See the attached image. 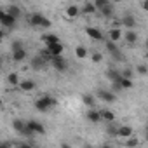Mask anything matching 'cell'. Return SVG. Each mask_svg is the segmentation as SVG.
<instances>
[{
	"instance_id": "6da1fadb",
	"label": "cell",
	"mask_w": 148,
	"mask_h": 148,
	"mask_svg": "<svg viewBox=\"0 0 148 148\" xmlns=\"http://www.w3.org/2000/svg\"><path fill=\"white\" fill-rule=\"evenodd\" d=\"M56 105H58V99L52 98V96H49V94H44V96H40V98L35 99V108H37L38 112H42V113L49 112V110H51L52 106H56Z\"/></svg>"
},
{
	"instance_id": "7a4b0ae2",
	"label": "cell",
	"mask_w": 148,
	"mask_h": 148,
	"mask_svg": "<svg viewBox=\"0 0 148 148\" xmlns=\"http://www.w3.org/2000/svg\"><path fill=\"white\" fill-rule=\"evenodd\" d=\"M28 23L32 26H38V28H51V21L40 12H33L30 16V19H28Z\"/></svg>"
},
{
	"instance_id": "3957f363",
	"label": "cell",
	"mask_w": 148,
	"mask_h": 148,
	"mask_svg": "<svg viewBox=\"0 0 148 148\" xmlns=\"http://www.w3.org/2000/svg\"><path fill=\"white\" fill-rule=\"evenodd\" d=\"M0 23H2L4 28H14L16 26V18L7 14L5 11H0Z\"/></svg>"
},
{
	"instance_id": "277c9868",
	"label": "cell",
	"mask_w": 148,
	"mask_h": 148,
	"mask_svg": "<svg viewBox=\"0 0 148 148\" xmlns=\"http://www.w3.org/2000/svg\"><path fill=\"white\" fill-rule=\"evenodd\" d=\"M51 63H52L54 70H56V71H59V73H63V71H66V70H68V61H66L63 56H59V58H54Z\"/></svg>"
},
{
	"instance_id": "5b68a950",
	"label": "cell",
	"mask_w": 148,
	"mask_h": 148,
	"mask_svg": "<svg viewBox=\"0 0 148 148\" xmlns=\"http://www.w3.org/2000/svg\"><path fill=\"white\" fill-rule=\"evenodd\" d=\"M86 33H87L89 38H92V40H96V42H103V40H105V37H103V33H101L99 28L87 26V28H86Z\"/></svg>"
},
{
	"instance_id": "8992f818",
	"label": "cell",
	"mask_w": 148,
	"mask_h": 148,
	"mask_svg": "<svg viewBox=\"0 0 148 148\" xmlns=\"http://www.w3.org/2000/svg\"><path fill=\"white\" fill-rule=\"evenodd\" d=\"M106 79L112 82V84H120L122 82V71H119V70H113V68H110L108 71H106Z\"/></svg>"
},
{
	"instance_id": "52a82bcc",
	"label": "cell",
	"mask_w": 148,
	"mask_h": 148,
	"mask_svg": "<svg viewBox=\"0 0 148 148\" xmlns=\"http://www.w3.org/2000/svg\"><path fill=\"white\" fill-rule=\"evenodd\" d=\"M98 98L103 99L105 103H113V101L117 99L115 94H113L112 91H108V89H99V91H98Z\"/></svg>"
},
{
	"instance_id": "ba28073f",
	"label": "cell",
	"mask_w": 148,
	"mask_h": 148,
	"mask_svg": "<svg viewBox=\"0 0 148 148\" xmlns=\"http://www.w3.org/2000/svg\"><path fill=\"white\" fill-rule=\"evenodd\" d=\"M105 45H106V51H108V52H110V54H112V56H113L117 61H120V59H122V54H120V51L117 49V44H115V42L108 40Z\"/></svg>"
},
{
	"instance_id": "9c48e42d",
	"label": "cell",
	"mask_w": 148,
	"mask_h": 148,
	"mask_svg": "<svg viewBox=\"0 0 148 148\" xmlns=\"http://www.w3.org/2000/svg\"><path fill=\"white\" fill-rule=\"evenodd\" d=\"M117 138H122V139H129V138H132V127H131V125H119Z\"/></svg>"
},
{
	"instance_id": "30bf717a",
	"label": "cell",
	"mask_w": 148,
	"mask_h": 148,
	"mask_svg": "<svg viewBox=\"0 0 148 148\" xmlns=\"http://www.w3.org/2000/svg\"><path fill=\"white\" fill-rule=\"evenodd\" d=\"M86 117H87V120H89V122H92V124H99V122L103 120L101 112H99V110H94V108H92V110H89Z\"/></svg>"
},
{
	"instance_id": "8fae6325",
	"label": "cell",
	"mask_w": 148,
	"mask_h": 148,
	"mask_svg": "<svg viewBox=\"0 0 148 148\" xmlns=\"http://www.w3.org/2000/svg\"><path fill=\"white\" fill-rule=\"evenodd\" d=\"M42 42L45 44V47H49L52 44H59V37L54 35V33H44L42 35Z\"/></svg>"
},
{
	"instance_id": "7c38bea8",
	"label": "cell",
	"mask_w": 148,
	"mask_h": 148,
	"mask_svg": "<svg viewBox=\"0 0 148 148\" xmlns=\"http://www.w3.org/2000/svg\"><path fill=\"white\" fill-rule=\"evenodd\" d=\"M26 125L35 132V134H45V129H44V125L40 124V122H37V120H28L26 122Z\"/></svg>"
},
{
	"instance_id": "4fadbf2b",
	"label": "cell",
	"mask_w": 148,
	"mask_h": 148,
	"mask_svg": "<svg viewBox=\"0 0 148 148\" xmlns=\"http://www.w3.org/2000/svg\"><path fill=\"white\" fill-rule=\"evenodd\" d=\"M122 25H124L125 28H134V26H136V18H134L131 12H125L124 18H122Z\"/></svg>"
},
{
	"instance_id": "5bb4252c",
	"label": "cell",
	"mask_w": 148,
	"mask_h": 148,
	"mask_svg": "<svg viewBox=\"0 0 148 148\" xmlns=\"http://www.w3.org/2000/svg\"><path fill=\"white\" fill-rule=\"evenodd\" d=\"M124 40H125L129 45H134V44L138 42V33H136L134 30H127V32L124 33Z\"/></svg>"
},
{
	"instance_id": "9a60e30c",
	"label": "cell",
	"mask_w": 148,
	"mask_h": 148,
	"mask_svg": "<svg viewBox=\"0 0 148 148\" xmlns=\"http://www.w3.org/2000/svg\"><path fill=\"white\" fill-rule=\"evenodd\" d=\"M47 49L51 51L52 58H59V56L63 54V51H64V47H63V44H61V42H59V44H52V45H49Z\"/></svg>"
},
{
	"instance_id": "2e32d148",
	"label": "cell",
	"mask_w": 148,
	"mask_h": 148,
	"mask_svg": "<svg viewBox=\"0 0 148 148\" xmlns=\"http://www.w3.org/2000/svg\"><path fill=\"white\" fill-rule=\"evenodd\" d=\"M19 89H21L23 92H30V91H33V89H35V82H33L32 79H25V80H21Z\"/></svg>"
},
{
	"instance_id": "e0dca14e",
	"label": "cell",
	"mask_w": 148,
	"mask_h": 148,
	"mask_svg": "<svg viewBox=\"0 0 148 148\" xmlns=\"http://www.w3.org/2000/svg\"><path fill=\"white\" fill-rule=\"evenodd\" d=\"M45 66V59L42 56H33L32 58V68L33 70H42Z\"/></svg>"
},
{
	"instance_id": "ac0fdd59",
	"label": "cell",
	"mask_w": 148,
	"mask_h": 148,
	"mask_svg": "<svg viewBox=\"0 0 148 148\" xmlns=\"http://www.w3.org/2000/svg\"><path fill=\"white\" fill-rule=\"evenodd\" d=\"M64 12H66V16H68V18H71V19H73V18H77V16L82 12V9H80L79 5H68Z\"/></svg>"
},
{
	"instance_id": "d6986e66",
	"label": "cell",
	"mask_w": 148,
	"mask_h": 148,
	"mask_svg": "<svg viewBox=\"0 0 148 148\" xmlns=\"http://www.w3.org/2000/svg\"><path fill=\"white\" fill-rule=\"evenodd\" d=\"M12 127H14L16 132L25 134V131H26V122H23L21 119H16V120H12Z\"/></svg>"
},
{
	"instance_id": "ffe728a7",
	"label": "cell",
	"mask_w": 148,
	"mask_h": 148,
	"mask_svg": "<svg viewBox=\"0 0 148 148\" xmlns=\"http://www.w3.org/2000/svg\"><path fill=\"white\" fill-rule=\"evenodd\" d=\"M96 12H98V9H96L94 2H86L82 5V14H96Z\"/></svg>"
},
{
	"instance_id": "44dd1931",
	"label": "cell",
	"mask_w": 148,
	"mask_h": 148,
	"mask_svg": "<svg viewBox=\"0 0 148 148\" xmlns=\"http://www.w3.org/2000/svg\"><path fill=\"white\" fill-rule=\"evenodd\" d=\"M108 35H110V40H112V42H119V40L124 37L122 32H120V28H110Z\"/></svg>"
},
{
	"instance_id": "7402d4cb",
	"label": "cell",
	"mask_w": 148,
	"mask_h": 148,
	"mask_svg": "<svg viewBox=\"0 0 148 148\" xmlns=\"http://www.w3.org/2000/svg\"><path fill=\"white\" fill-rule=\"evenodd\" d=\"M101 112V117H103V120H106L108 124H113V120H115V113L112 112V110H99Z\"/></svg>"
},
{
	"instance_id": "603a6c76",
	"label": "cell",
	"mask_w": 148,
	"mask_h": 148,
	"mask_svg": "<svg viewBox=\"0 0 148 148\" xmlns=\"http://www.w3.org/2000/svg\"><path fill=\"white\" fill-rule=\"evenodd\" d=\"M82 101H84L86 106H89V110H92L94 105H96V99H94L92 94H84V96H82Z\"/></svg>"
},
{
	"instance_id": "cb8c5ba5",
	"label": "cell",
	"mask_w": 148,
	"mask_h": 148,
	"mask_svg": "<svg viewBox=\"0 0 148 148\" xmlns=\"http://www.w3.org/2000/svg\"><path fill=\"white\" fill-rule=\"evenodd\" d=\"M7 14H11V16H14L16 19H18V16H21V9L18 7V5H14V4H11L9 7H7V11H5Z\"/></svg>"
},
{
	"instance_id": "d4e9b609",
	"label": "cell",
	"mask_w": 148,
	"mask_h": 148,
	"mask_svg": "<svg viewBox=\"0 0 148 148\" xmlns=\"http://www.w3.org/2000/svg\"><path fill=\"white\" fill-rule=\"evenodd\" d=\"M75 56H77L79 59L87 58V49H86L84 45H77V47H75Z\"/></svg>"
},
{
	"instance_id": "484cf974",
	"label": "cell",
	"mask_w": 148,
	"mask_h": 148,
	"mask_svg": "<svg viewBox=\"0 0 148 148\" xmlns=\"http://www.w3.org/2000/svg\"><path fill=\"white\" fill-rule=\"evenodd\" d=\"M7 82L11 84V86H18L19 87V84H21V80H19V77H18V73H9V77H7Z\"/></svg>"
},
{
	"instance_id": "4316f807",
	"label": "cell",
	"mask_w": 148,
	"mask_h": 148,
	"mask_svg": "<svg viewBox=\"0 0 148 148\" xmlns=\"http://www.w3.org/2000/svg\"><path fill=\"white\" fill-rule=\"evenodd\" d=\"M25 58H26V51L25 49H21V51H16V52H12V59L14 61H25Z\"/></svg>"
},
{
	"instance_id": "83f0119b",
	"label": "cell",
	"mask_w": 148,
	"mask_h": 148,
	"mask_svg": "<svg viewBox=\"0 0 148 148\" xmlns=\"http://www.w3.org/2000/svg\"><path fill=\"white\" fill-rule=\"evenodd\" d=\"M99 14H103L105 18H110V16H113V5H112V4H108L105 9H101V11H99Z\"/></svg>"
},
{
	"instance_id": "f1b7e54d",
	"label": "cell",
	"mask_w": 148,
	"mask_h": 148,
	"mask_svg": "<svg viewBox=\"0 0 148 148\" xmlns=\"http://www.w3.org/2000/svg\"><path fill=\"white\" fill-rule=\"evenodd\" d=\"M38 56H42L45 61H52V59H54V58H52V54H51V51H49L47 47H45V49H42V51L38 52Z\"/></svg>"
},
{
	"instance_id": "f546056e",
	"label": "cell",
	"mask_w": 148,
	"mask_h": 148,
	"mask_svg": "<svg viewBox=\"0 0 148 148\" xmlns=\"http://www.w3.org/2000/svg\"><path fill=\"white\" fill-rule=\"evenodd\" d=\"M138 145H139V139H138V138H134V136H132V138H129V139H125V146H127V148H136Z\"/></svg>"
},
{
	"instance_id": "4dcf8cb0",
	"label": "cell",
	"mask_w": 148,
	"mask_h": 148,
	"mask_svg": "<svg viewBox=\"0 0 148 148\" xmlns=\"http://www.w3.org/2000/svg\"><path fill=\"white\" fill-rule=\"evenodd\" d=\"M110 2L108 0H94V5H96V9H98V12L101 11V9H105L106 5H108Z\"/></svg>"
},
{
	"instance_id": "1f68e13d",
	"label": "cell",
	"mask_w": 148,
	"mask_h": 148,
	"mask_svg": "<svg viewBox=\"0 0 148 148\" xmlns=\"http://www.w3.org/2000/svg\"><path fill=\"white\" fill-rule=\"evenodd\" d=\"M11 47H12V52H16V51H21V49H25V47H23V42H21V40H14Z\"/></svg>"
},
{
	"instance_id": "d6a6232c",
	"label": "cell",
	"mask_w": 148,
	"mask_h": 148,
	"mask_svg": "<svg viewBox=\"0 0 148 148\" xmlns=\"http://www.w3.org/2000/svg\"><path fill=\"white\" fill-rule=\"evenodd\" d=\"M120 86H122V89H131L134 84H132V80H131V79H122Z\"/></svg>"
},
{
	"instance_id": "836d02e7",
	"label": "cell",
	"mask_w": 148,
	"mask_h": 148,
	"mask_svg": "<svg viewBox=\"0 0 148 148\" xmlns=\"http://www.w3.org/2000/svg\"><path fill=\"white\" fill-rule=\"evenodd\" d=\"M117 131H119V127H115L113 124H108V127H106V132H108V134L117 136Z\"/></svg>"
},
{
	"instance_id": "e575fe53",
	"label": "cell",
	"mask_w": 148,
	"mask_h": 148,
	"mask_svg": "<svg viewBox=\"0 0 148 148\" xmlns=\"http://www.w3.org/2000/svg\"><path fill=\"white\" fill-rule=\"evenodd\" d=\"M138 73H141V75H146V73H148V66L146 64H138Z\"/></svg>"
},
{
	"instance_id": "d590c367",
	"label": "cell",
	"mask_w": 148,
	"mask_h": 148,
	"mask_svg": "<svg viewBox=\"0 0 148 148\" xmlns=\"http://www.w3.org/2000/svg\"><path fill=\"white\" fill-rule=\"evenodd\" d=\"M122 77H124V79H131V80H132V70L125 68V70L122 71Z\"/></svg>"
},
{
	"instance_id": "8d00e7d4",
	"label": "cell",
	"mask_w": 148,
	"mask_h": 148,
	"mask_svg": "<svg viewBox=\"0 0 148 148\" xmlns=\"http://www.w3.org/2000/svg\"><path fill=\"white\" fill-rule=\"evenodd\" d=\"M91 59H92V61H94V63H99V61H101V59H103V56H101V54H99V52H94V54H92V56H91Z\"/></svg>"
},
{
	"instance_id": "74e56055",
	"label": "cell",
	"mask_w": 148,
	"mask_h": 148,
	"mask_svg": "<svg viewBox=\"0 0 148 148\" xmlns=\"http://www.w3.org/2000/svg\"><path fill=\"white\" fill-rule=\"evenodd\" d=\"M141 9L148 12V0H145V2H141Z\"/></svg>"
},
{
	"instance_id": "f35d334b",
	"label": "cell",
	"mask_w": 148,
	"mask_h": 148,
	"mask_svg": "<svg viewBox=\"0 0 148 148\" xmlns=\"http://www.w3.org/2000/svg\"><path fill=\"white\" fill-rule=\"evenodd\" d=\"M18 148H33V146H32V145H28V143H21Z\"/></svg>"
},
{
	"instance_id": "ab89813d",
	"label": "cell",
	"mask_w": 148,
	"mask_h": 148,
	"mask_svg": "<svg viewBox=\"0 0 148 148\" xmlns=\"http://www.w3.org/2000/svg\"><path fill=\"white\" fill-rule=\"evenodd\" d=\"M61 148H71V145L70 143H61Z\"/></svg>"
},
{
	"instance_id": "60d3db41",
	"label": "cell",
	"mask_w": 148,
	"mask_h": 148,
	"mask_svg": "<svg viewBox=\"0 0 148 148\" xmlns=\"http://www.w3.org/2000/svg\"><path fill=\"white\" fill-rule=\"evenodd\" d=\"M101 148H113V146H112V145H108V143H105V145H103Z\"/></svg>"
},
{
	"instance_id": "b9f144b4",
	"label": "cell",
	"mask_w": 148,
	"mask_h": 148,
	"mask_svg": "<svg viewBox=\"0 0 148 148\" xmlns=\"http://www.w3.org/2000/svg\"><path fill=\"white\" fill-rule=\"evenodd\" d=\"M145 45H146V49H148V38H146V42H145Z\"/></svg>"
},
{
	"instance_id": "7bdbcfd3",
	"label": "cell",
	"mask_w": 148,
	"mask_h": 148,
	"mask_svg": "<svg viewBox=\"0 0 148 148\" xmlns=\"http://www.w3.org/2000/svg\"><path fill=\"white\" fill-rule=\"evenodd\" d=\"M145 131H146V134H148V124H146V127H145Z\"/></svg>"
},
{
	"instance_id": "ee69618b",
	"label": "cell",
	"mask_w": 148,
	"mask_h": 148,
	"mask_svg": "<svg viewBox=\"0 0 148 148\" xmlns=\"http://www.w3.org/2000/svg\"><path fill=\"white\" fill-rule=\"evenodd\" d=\"M146 141H148V134H146Z\"/></svg>"
},
{
	"instance_id": "f6af8a7d",
	"label": "cell",
	"mask_w": 148,
	"mask_h": 148,
	"mask_svg": "<svg viewBox=\"0 0 148 148\" xmlns=\"http://www.w3.org/2000/svg\"><path fill=\"white\" fill-rule=\"evenodd\" d=\"M146 59H148V52H146Z\"/></svg>"
},
{
	"instance_id": "bcb514c9",
	"label": "cell",
	"mask_w": 148,
	"mask_h": 148,
	"mask_svg": "<svg viewBox=\"0 0 148 148\" xmlns=\"http://www.w3.org/2000/svg\"><path fill=\"white\" fill-rule=\"evenodd\" d=\"M86 148H91V146H86Z\"/></svg>"
}]
</instances>
